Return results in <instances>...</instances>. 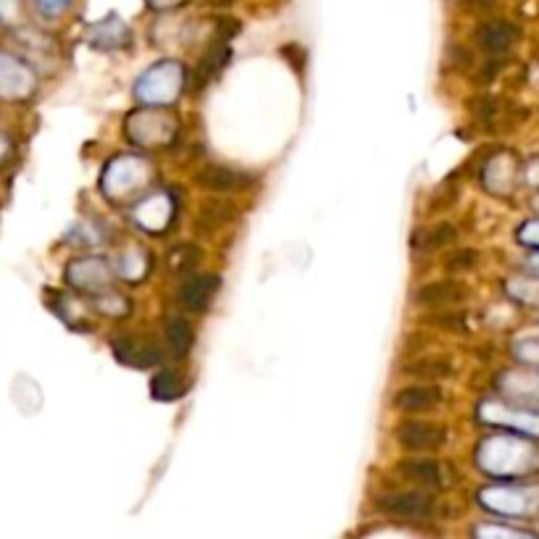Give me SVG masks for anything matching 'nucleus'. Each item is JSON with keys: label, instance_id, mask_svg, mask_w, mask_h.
<instances>
[{"label": "nucleus", "instance_id": "4", "mask_svg": "<svg viewBox=\"0 0 539 539\" xmlns=\"http://www.w3.org/2000/svg\"><path fill=\"white\" fill-rule=\"evenodd\" d=\"M442 400V392L437 387H408L395 395V408L405 413H424L432 411L434 405Z\"/></svg>", "mask_w": 539, "mask_h": 539}, {"label": "nucleus", "instance_id": "7", "mask_svg": "<svg viewBox=\"0 0 539 539\" xmlns=\"http://www.w3.org/2000/svg\"><path fill=\"white\" fill-rule=\"evenodd\" d=\"M398 471L403 474V479L416 484H426V487H434V484H440V466L434 461H405L400 463Z\"/></svg>", "mask_w": 539, "mask_h": 539}, {"label": "nucleus", "instance_id": "10", "mask_svg": "<svg viewBox=\"0 0 539 539\" xmlns=\"http://www.w3.org/2000/svg\"><path fill=\"white\" fill-rule=\"evenodd\" d=\"M192 345V329L185 319L169 321V348L174 355H185Z\"/></svg>", "mask_w": 539, "mask_h": 539}, {"label": "nucleus", "instance_id": "6", "mask_svg": "<svg viewBox=\"0 0 539 539\" xmlns=\"http://www.w3.org/2000/svg\"><path fill=\"white\" fill-rule=\"evenodd\" d=\"M513 35H516V29H513L511 24L490 22L484 24L482 32H479V43L490 50V53H503V50H508V45L513 43Z\"/></svg>", "mask_w": 539, "mask_h": 539}, {"label": "nucleus", "instance_id": "12", "mask_svg": "<svg viewBox=\"0 0 539 539\" xmlns=\"http://www.w3.org/2000/svg\"><path fill=\"white\" fill-rule=\"evenodd\" d=\"M453 240H455V229L450 227V224H440V227L432 229V232L424 237V245H421V248L434 250V248H442V245H450Z\"/></svg>", "mask_w": 539, "mask_h": 539}, {"label": "nucleus", "instance_id": "1", "mask_svg": "<svg viewBox=\"0 0 539 539\" xmlns=\"http://www.w3.org/2000/svg\"><path fill=\"white\" fill-rule=\"evenodd\" d=\"M376 511L392 518H426L432 516V500L419 492H392L376 497Z\"/></svg>", "mask_w": 539, "mask_h": 539}, {"label": "nucleus", "instance_id": "9", "mask_svg": "<svg viewBox=\"0 0 539 539\" xmlns=\"http://www.w3.org/2000/svg\"><path fill=\"white\" fill-rule=\"evenodd\" d=\"M150 390H153V398L156 400H177L185 395V382H182L177 374L166 371V374H158L156 379H153Z\"/></svg>", "mask_w": 539, "mask_h": 539}, {"label": "nucleus", "instance_id": "2", "mask_svg": "<svg viewBox=\"0 0 539 539\" xmlns=\"http://www.w3.org/2000/svg\"><path fill=\"white\" fill-rule=\"evenodd\" d=\"M398 442L411 450V453H426V450H437L445 442V429L442 426L426 424V421H408L398 426Z\"/></svg>", "mask_w": 539, "mask_h": 539}, {"label": "nucleus", "instance_id": "5", "mask_svg": "<svg viewBox=\"0 0 539 539\" xmlns=\"http://www.w3.org/2000/svg\"><path fill=\"white\" fill-rule=\"evenodd\" d=\"M466 292H463V284L458 282H434L426 284L424 290L416 295V300L424 305H447V303H458Z\"/></svg>", "mask_w": 539, "mask_h": 539}, {"label": "nucleus", "instance_id": "3", "mask_svg": "<svg viewBox=\"0 0 539 539\" xmlns=\"http://www.w3.org/2000/svg\"><path fill=\"white\" fill-rule=\"evenodd\" d=\"M221 279L213 277V274H203V277H195L192 282L185 284V290H182V303L190 311H206L208 303L213 300V295L219 292Z\"/></svg>", "mask_w": 539, "mask_h": 539}, {"label": "nucleus", "instance_id": "13", "mask_svg": "<svg viewBox=\"0 0 539 539\" xmlns=\"http://www.w3.org/2000/svg\"><path fill=\"white\" fill-rule=\"evenodd\" d=\"M476 263V256L471 250H461V253H455L450 261H447V269L450 271H461V269H471Z\"/></svg>", "mask_w": 539, "mask_h": 539}, {"label": "nucleus", "instance_id": "8", "mask_svg": "<svg viewBox=\"0 0 539 539\" xmlns=\"http://www.w3.org/2000/svg\"><path fill=\"white\" fill-rule=\"evenodd\" d=\"M200 185L208 187V190H237V182H242L240 174H235V171L229 169H219V166H211L208 171H203L200 174Z\"/></svg>", "mask_w": 539, "mask_h": 539}, {"label": "nucleus", "instance_id": "11", "mask_svg": "<svg viewBox=\"0 0 539 539\" xmlns=\"http://www.w3.org/2000/svg\"><path fill=\"white\" fill-rule=\"evenodd\" d=\"M405 374L421 376V379H442V376L453 374V366H450L447 361H440V358H434V361L413 363V366H408Z\"/></svg>", "mask_w": 539, "mask_h": 539}]
</instances>
